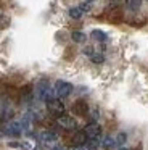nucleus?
I'll return each instance as SVG.
<instances>
[{"mask_svg": "<svg viewBox=\"0 0 148 150\" xmlns=\"http://www.w3.org/2000/svg\"><path fill=\"white\" fill-rule=\"evenodd\" d=\"M71 39H73L76 44H84V42H85L87 37H85V34L80 33V31H74V33L71 34Z\"/></svg>", "mask_w": 148, "mask_h": 150, "instance_id": "ddd939ff", "label": "nucleus"}, {"mask_svg": "<svg viewBox=\"0 0 148 150\" xmlns=\"http://www.w3.org/2000/svg\"><path fill=\"white\" fill-rule=\"evenodd\" d=\"M37 97L40 98V100H50V98L55 97V92L51 91L50 84H48L47 79H40L37 84Z\"/></svg>", "mask_w": 148, "mask_h": 150, "instance_id": "f03ea898", "label": "nucleus"}, {"mask_svg": "<svg viewBox=\"0 0 148 150\" xmlns=\"http://www.w3.org/2000/svg\"><path fill=\"white\" fill-rule=\"evenodd\" d=\"M31 97H32V89H31V86H26V87H23L21 89V100H31Z\"/></svg>", "mask_w": 148, "mask_h": 150, "instance_id": "dca6fc26", "label": "nucleus"}, {"mask_svg": "<svg viewBox=\"0 0 148 150\" xmlns=\"http://www.w3.org/2000/svg\"><path fill=\"white\" fill-rule=\"evenodd\" d=\"M125 139H127L125 132H119V134H118V139H116V144H118V145H124V144H125Z\"/></svg>", "mask_w": 148, "mask_h": 150, "instance_id": "412c9836", "label": "nucleus"}, {"mask_svg": "<svg viewBox=\"0 0 148 150\" xmlns=\"http://www.w3.org/2000/svg\"><path fill=\"white\" fill-rule=\"evenodd\" d=\"M90 36H92V39H95L97 42H106V39H108L106 33H103L101 29H93L92 33H90Z\"/></svg>", "mask_w": 148, "mask_h": 150, "instance_id": "9b49d317", "label": "nucleus"}, {"mask_svg": "<svg viewBox=\"0 0 148 150\" xmlns=\"http://www.w3.org/2000/svg\"><path fill=\"white\" fill-rule=\"evenodd\" d=\"M3 134L6 136H11V137H18L23 134V126L19 121H8L3 127Z\"/></svg>", "mask_w": 148, "mask_h": 150, "instance_id": "423d86ee", "label": "nucleus"}, {"mask_svg": "<svg viewBox=\"0 0 148 150\" xmlns=\"http://www.w3.org/2000/svg\"><path fill=\"white\" fill-rule=\"evenodd\" d=\"M90 60H92L93 63H97V65H100V63L105 62V57H103L101 53H98V52H93L92 55H90Z\"/></svg>", "mask_w": 148, "mask_h": 150, "instance_id": "6ab92c4d", "label": "nucleus"}, {"mask_svg": "<svg viewBox=\"0 0 148 150\" xmlns=\"http://www.w3.org/2000/svg\"><path fill=\"white\" fill-rule=\"evenodd\" d=\"M68 15H69L73 20H80V18H82V15H84V11L80 10L79 7H73V8H69Z\"/></svg>", "mask_w": 148, "mask_h": 150, "instance_id": "4468645a", "label": "nucleus"}, {"mask_svg": "<svg viewBox=\"0 0 148 150\" xmlns=\"http://www.w3.org/2000/svg\"><path fill=\"white\" fill-rule=\"evenodd\" d=\"M45 103H47L48 113L53 115L55 118H58V116H61V115H64V103L60 100V98L53 97V98H50V100H47Z\"/></svg>", "mask_w": 148, "mask_h": 150, "instance_id": "7ed1b4c3", "label": "nucleus"}, {"mask_svg": "<svg viewBox=\"0 0 148 150\" xmlns=\"http://www.w3.org/2000/svg\"><path fill=\"white\" fill-rule=\"evenodd\" d=\"M56 124H58L60 127H63V129H66V131H74V129L77 127V121L74 120L73 116L66 115V113L56 118Z\"/></svg>", "mask_w": 148, "mask_h": 150, "instance_id": "39448f33", "label": "nucleus"}, {"mask_svg": "<svg viewBox=\"0 0 148 150\" xmlns=\"http://www.w3.org/2000/svg\"><path fill=\"white\" fill-rule=\"evenodd\" d=\"M89 103H87L85 100H76L73 105V111L74 115H77V116H85L87 113H89Z\"/></svg>", "mask_w": 148, "mask_h": 150, "instance_id": "6e6552de", "label": "nucleus"}, {"mask_svg": "<svg viewBox=\"0 0 148 150\" xmlns=\"http://www.w3.org/2000/svg\"><path fill=\"white\" fill-rule=\"evenodd\" d=\"M84 53H85L87 57H90V55H92V53H93V49H92V47H87V49L84 50Z\"/></svg>", "mask_w": 148, "mask_h": 150, "instance_id": "4be33fe9", "label": "nucleus"}, {"mask_svg": "<svg viewBox=\"0 0 148 150\" xmlns=\"http://www.w3.org/2000/svg\"><path fill=\"white\" fill-rule=\"evenodd\" d=\"M125 5H127L129 10L137 11L138 8H140V5H142V0H125Z\"/></svg>", "mask_w": 148, "mask_h": 150, "instance_id": "2eb2a0df", "label": "nucleus"}, {"mask_svg": "<svg viewBox=\"0 0 148 150\" xmlns=\"http://www.w3.org/2000/svg\"><path fill=\"white\" fill-rule=\"evenodd\" d=\"M77 150H84V149H77Z\"/></svg>", "mask_w": 148, "mask_h": 150, "instance_id": "b1692460", "label": "nucleus"}, {"mask_svg": "<svg viewBox=\"0 0 148 150\" xmlns=\"http://www.w3.org/2000/svg\"><path fill=\"white\" fill-rule=\"evenodd\" d=\"M71 142H73V145H85L87 144V136L84 131H76V132L73 134V137H71Z\"/></svg>", "mask_w": 148, "mask_h": 150, "instance_id": "1a4fd4ad", "label": "nucleus"}, {"mask_svg": "<svg viewBox=\"0 0 148 150\" xmlns=\"http://www.w3.org/2000/svg\"><path fill=\"white\" fill-rule=\"evenodd\" d=\"M122 18V13L119 10H114V11H111V15H109V20L111 21H119Z\"/></svg>", "mask_w": 148, "mask_h": 150, "instance_id": "aec40b11", "label": "nucleus"}, {"mask_svg": "<svg viewBox=\"0 0 148 150\" xmlns=\"http://www.w3.org/2000/svg\"><path fill=\"white\" fill-rule=\"evenodd\" d=\"M119 150H129V149H125V147H121V149H119Z\"/></svg>", "mask_w": 148, "mask_h": 150, "instance_id": "5701e85b", "label": "nucleus"}, {"mask_svg": "<svg viewBox=\"0 0 148 150\" xmlns=\"http://www.w3.org/2000/svg\"><path fill=\"white\" fill-rule=\"evenodd\" d=\"M73 84L71 82H68V81H56L55 82V87H53V92H55V97L56 98H66V97H69L71 94H73Z\"/></svg>", "mask_w": 148, "mask_h": 150, "instance_id": "f257e3e1", "label": "nucleus"}, {"mask_svg": "<svg viewBox=\"0 0 148 150\" xmlns=\"http://www.w3.org/2000/svg\"><path fill=\"white\" fill-rule=\"evenodd\" d=\"M85 145H87V149H89V150H95L97 147L101 145V140H100V137H98V139H87Z\"/></svg>", "mask_w": 148, "mask_h": 150, "instance_id": "f3484780", "label": "nucleus"}, {"mask_svg": "<svg viewBox=\"0 0 148 150\" xmlns=\"http://www.w3.org/2000/svg\"><path fill=\"white\" fill-rule=\"evenodd\" d=\"M82 131L85 132L87 139H98V137L101 136V126H100L97 121H90Z\"/></svg>", "mask_w": 148, "mask_h": 150, "instance_id": "0eeeda50", "label": "nucleus"}, {"mask_svg": "<svg viewBox=\"0 0 148 150\" xmlns=\"http://www.w3.org/2000/svg\"><path fill=\"white\" fill-rule=\"evenodd\" d=\"M11 149H21V150H34V145H32L31 142H10L8 144Z\"/></svg>", "mask_w": 148, "mask_h": 150, "instance_id": "9d476101", "label": "nucleus"}, {"mask_svg": "<svg viewBox=\"0 0 148 150\" xmlns=\"http://www.w3.org/2000/svg\"><path fill=\"white\" fill-rule=\"evenodd\" d=\"M39 140L42 142V145L53 149V147L58 145V134L53 132V131H44V132L39 134Z\"/></svg>", "mask_w": 148, "mask_h": 150, "instance_id": "20e7f679", "label": "nucleus"}, {"mask_svg": "<svg viewBox=\"0 0 148 150\" xmlns=\"http://www.w3.org/2000/svg\"><path fill=\"white\" fill-rule=\"evenodd\" d=\"M116 145H118V144H116V139H113L111 136H106L105 139L101 140V147L105 150H113Z\"/></svg>", "mask_w": 148, "mask_h": 150, "instance_id": "f8f14e48", "label": "nucleus"}, {"mask_svg": "<svg viewBox=\"0 0 148 150\" xmlns=\"http://www.w3.org/2000/svg\"><path fill=\"white\" fill-rule=\"evenodd\" d=\"M93 2H95V0H80V5H79V8L84 11V13H85V11H89L90 8H92Z\"/></svg>", "mask_w": 148, "mask_h": 150, "instance_id": "a211bd4d", "label": "nucleus"}]
</instances>
